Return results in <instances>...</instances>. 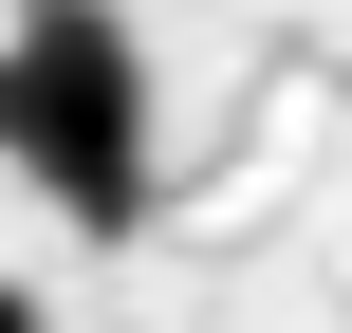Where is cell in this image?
I'll return each instance as SVG.
<instances>
[{
  "label": "cell",
  "mask_w": 352,
  "mask_h": 333,
  "mask_svg": "<svg viewBox=\"0 0 352 333\" xmlns=\"http://www.w3.org/2000/svg\"><path fill=\"white\" fill-rule=\"evenodd\" d=\"M0 333H37V297H19V278H0Z\"/></svg>",
  "instance_id": "obj_2"
},
{
  "label": "cell",
  "mask_w": 352,
  "mask_h": 333,
  "mask_svg": "<svg viewBox=\"0 0 352 333\" xmlns=\"http://www.w3.org/2000/svg\"><path fill=\"white\" fill-rule=\"evenodd\" d=\"M0 167L56 185L93 241L148 222V56L111 0H19L0 19Z\"/></svg>",
  "instance_id": "obj_1"
}]
</instances>
